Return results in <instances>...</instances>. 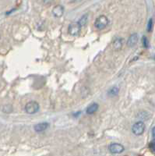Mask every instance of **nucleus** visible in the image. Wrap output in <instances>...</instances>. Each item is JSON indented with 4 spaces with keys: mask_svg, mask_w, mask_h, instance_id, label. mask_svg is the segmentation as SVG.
I'll list each match as a JSON object with an SVG mask.
<instances>
[{
    "mask_svg": "<svg viewBox=\"0 0 155 156\" xmlns=\"http://www.w3.org/2000/svg\"><path fill=\"white\" fill-rule=\"evenodd\" d=\"M39 104L35 101H31L27 102L25 105V111L28 114H34L39 111Z\"/></svg>",
    "mask_w": 155,
    "mask_h": 156,
    "instance_id": "f03ea898",
    "label": "nucleus"
},
{
    "mask_svg": "<svg viewBox=\"0 0 155 156\" xmlns=\"http://www.w3.org/2000/svg\"><path fill=\"white\" fill-rule=\"evenodd\" d=\"M144 130H145V124L142 121L136 122V124H133V127H132V131L136 136L142 135L144 134Z\"/></svg>",
    "mask_w": 155,
    "mask_h": 156,
    "instance_id": "7ed1b4c3",
    "label": "nucleus"
},
{
    "mask_svg": "<svg viewBox=\"0 0 155 156\" xmlns=\"http://www.w3.org/2000/svg\"><path fill=\"white\" fill-rule=\"evenodd\" d=\"M138 42V35L136 33L135 34H133L129 36L128 41H127V46L128 47H133L135 46Z\"/></svg>",
    "mask_w": 155,
    "mask_h": 156,
    "instance_id": "0eeeda50",
    "label": "nucleus"
},
{
    "mask_svg": "<svg viewBox=\"0 0 155 156\" xmlns=\"http://www.w3.org/2000/svg\"><path fill=\"white\" fill-rule=\"evenodd\" d=\"M69 34L70 35H72L73 37H77L80 35L81 30V27L80 25L78 22L77 23H72L69 26Z\"/></svg>",
    "mask_w": 155,
    "mask_h": 156,
    "instance_id": "20e7f679",
    "label": "nucleus"
},
{
    "mask_svg": "<svg viewBox=\"0 0 155 156\" xmlns=\"http://www.w3.org/2000/svg\"><path fill=\"white\" fill-rule=\"evenodd\" d=\"M88 21V14H85V15H83V17L80 19L78 23L80 24L81 27H85L86 25H87Z\"/></svg>",
    "mask_w": 155,
    "mask_h": 156,
    "instance_id": "f8f14e48",
    "label": "nucleus"
},
{
    "mask_svg": "<svg viewBox=\"0 0 155 156\" xmlns=\"http://www.w3.org/2000/svg\"><path fill=\"white\" fill-rule=\"evenodd\" d=\"M49 126V124L48 123H40V124H35L34 126V129L36 132L40 133V132H43L45 130H47Z\"/></svg>",
    "mask_w": 155,
    "mask_h": 156,
    "instance_id": "6e6552de",
    "label": "nucleus"
},
{
    "mask_svg": "<svg viewBox=\"0 0 155 156\" xmlns=\"http://www.w3.org/2000/svg\"><path fill=\"white\" fill-rule=\"evenodd\" d=\"M108 24V19L106 16L101 15L97 18L94 22V26L98 30H104Z\"/></svg>",
    "mask_w": 155,
    "mask_h": 156,
    "instance_id": "f257e3e1",
    "label": "nucleus"
},
{
    "mask_svg": "<svg viewBox=\"0 0 155 156\" xmlns=\"http://www.w3.org/2000/svg\"><path fill=\"white\" fill-rule=\"evenodd\" d=\"M118 92H119V89L118 87H112L108 91V94L110 97H116L118 95Z\"/></svg>",
    "mask_w": 155,
    "mask_h": 156,
    "instance_id": "9b49d317",
    "label": "nucleus"
},
{
    "mask_svg": "<svg viewBox=\"0 0 155 156\" xmlns=\"http://www.w3.org/2000/svg\"><path fill=\"white\" fill-rule=\"evenodd\" d=\"M153 28V19H150L148 21V24H147V31L148 32H151Z\"/></svg>",
    "mask_w": 155,
    "mask_h": 156,
    "instance_id": "4468645a",
    "label": "nucleus"
},
{
    "mask_svg": "<svg viewBox=\"0 0 155 156\" xmlns=\"http://www.w3.org/2000/svg\"><path fill=\"white\" fill-rule=\"evenodd\" d=\"M74 2H79V1H80V0H73Z\"/></svg>",
    "mask_w": 155,
    "mask_h": 156,
    "instance_id": "a211bd4d",
    "label": "nucleus"
},
{
    "mask_svg": "<svg viewBox=\"0 0 155 156\" xmlns=\"http://www.w3.org/2000/svg\"><path fill=\"white\" fill-rule=\"evenodd\" d=\"M98 108L99 105L98 103H92V104L90 105L87 108L86 112L89 115H92V114H94V113H95L98 110Z\"/></svg>",
    "mask_w": 155,
    "mask_h": 156,
    "instance_id": "1a4fd4ad",
    "label": "nucleus"
},
{
    "mask_svg": "<svg viewBox=\"0 0 155 156\" xmlns=\"http://www.w3.org/2000/svg\"><path fill=\"white\" fill-rule=\"evenodd\" d=\"M52 2H53V0H43V2H44L45 5L51 4Z\"/></svg>",
    "mask_w": 155,
    "mask_h": 156,
    "instance_id": "dca6fc26",
    "label": "nucleus"
},
{
    "mask_svg": "<svg viewBox=\"0 0 155 156\" xmlns=\"http://www.w3.org/2000/svg\"><path fill=\"white\" fill-rule=\"evenodd\" d=\"M123 40L122 38H116L113 42V48L116 50H119L122 48Z\"/></svg>",
    "mask_w": 155,
    "mask_h": 156,
    "instance_id": "9d476101",
    "label": "nucleus"
},
{
    "mask_svg": "<svg viewBox=\"0 0 155 156\" xmlns=\"http://www.w3.org/2000/svg\"><path fill=\"white\" fill-rule=\"evenodd\" d=\"M142 42H143V46H144V48H147L149 47V41H148V39H147V38L145 37V36H144L142 38Z\"/></svg>",
    "mask_w": 155,
    "mask_h": 156,
    "instance_id": "ddd939ff",
    "label": "nucleus"
},
{
    "mask_svg": "<svg viewBox=\"0 0 155 156\" xmlns=\"http://www.w3.org/2000/svg\"><path fill=\"white\" fill-rule=\"evenodd\" d=\"M152 136H153L154 139H155V126L152 129Z\"/></svg>",
    "mask_w": 155,
    "mask_h": 156,
    "instance_id": "f3484780",
    "label": "nucleus"
},
{
    "mask_svg": "<svg viewBox=\"0 0 155 156\" xmlns=\"http://www.w3.org/2000/svg\"><path fill=\"white\" fill-rule=\"evenodd\" d=\"M108 149H109L111 154H120V153L124 152L125 147L121 144L112 143L109 145Z\"/></svg>",
    "mask_w": 155,
    "mask_h": 156,
    "instance_id": "39448f33",
    "label": "nucleus"
},
{
    "mask_svg": "<svg viewBox=\"0 0 155 156\" xmlns=\"http://www.w3.org/2000/svg\"><path fill=\"white\" fill-rule=\"evenodd\" d=\"M150 148L152 152H155V141H152L151 144H150Z\"/></svg>",
    "mask_w": 155,
    "mask_h": 156,
    "instance_id": "2eb2a0df",
    "label": "nucleus"
},
{
    "mask_svg": "<svg viewBox=\"0 0 155 156\" xmlns=\"http://www.w3.org/2000/svg\"><path fill=\"white\" fill-rule=\"evenodd\" d=\"M64 13V7L61 5H57L52 9V14L54 17L59 18L61 17Z\"/></svg>",
    "mask_w": 155,
    "mask_h": 156,
    "instance_id": "423d86ee",
    "label": "nucleus"
}]
</instances>
